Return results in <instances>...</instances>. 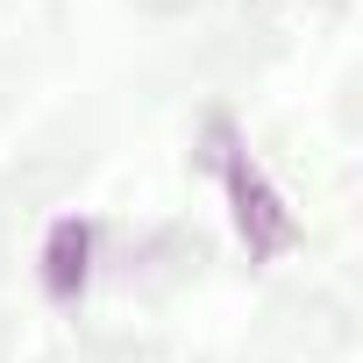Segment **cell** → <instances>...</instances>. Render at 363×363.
<instances>
[{
    "label": "cell",
    "instance_id": "6da1fadb",
    "mask_svg": "<svg viewBox=\"0 0 363 363\" xmlns=\"http://www.w3.org/2000/svg\"><path fill=\"white\" fill-rule=\"evenodd\" d=\"M221 178H228V200H235V228H242V242H250V257L264 264V257H278L299 228H292V214H285V200L271 193V178L250 164V150H221Z\"/></svg>",
    "mask_w": 363,
    "mask_h": 363
},
{
    "label": "cell",
    "instance_id": "7a4b0ae2",
    "mask_svg": "<svg viewBox=\"0 0 363 363\" xmlns=\"http://www.w3.org/2000/svg\"><path fill=\"white\" fill-rule=\"evenodd\" d=\"M86 264H93V228L79 214H65L50 228V242H43V285H50V299H79Z\"/></svg>",
    "mask_w": 363,
    "mask_h": 363
}]
</instances>
